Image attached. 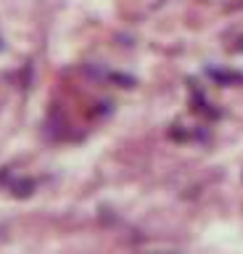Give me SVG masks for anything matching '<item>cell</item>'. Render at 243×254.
<instances>
[{
    "mask_svg": "<svg viewBox=\"0 0 243 254\" xmlns=\"http://www.w3.org/2000/svg\"><path fill=\"white\" fill-rule=\"evenodd\" d=\"M16 196H29L32 193V180H24V183H16V190H13Z\"/></svg>",
    "mask_w": 243,
    "mask_h": 254,
    "instance_id": "1",
    "label": "cell"
}]
</instances>
